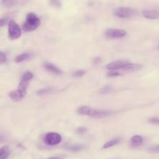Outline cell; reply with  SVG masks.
I'll list each match as a JSON object with an SVG mask.
<instances>
[{
	"label": "cell",
	"mask_w": 159,
	"mask_h": 159,
	"mask_svg": "<svg viewBox=\"0 0 159 159\" xmlns=\"http://www.w3.org/2000/svg\"><path fill=\"white\" fill-rule=\"evenodd\" d=\"M8 34L9 37L12 40L19 38L22 34L20 26L14 20H10L8 22Z\"/></svg>",
	"instance_id": "3957f363"
},
{
	"label": "cell",
	"mask_w": 159,
	"mask_h": 159,
	"mask_svg": "<svg viewBox=\"0 0 159 159\" xmlns=\"http://www.w3.org/2000/svg\"><path fill=\"white\" fill-rule=\"evenodd\" d=\"M46 159H63V158L60 157H50V158H48Z\"/></svg>",
	"instance_id": "4316f807"
},
{
	"label": "cell",
	"mask_w": 159,
	"mask_h": 159,
	"mask_svg": "<svg viewBox=\"0 0 159 159\" xmlns=\"http://www.w3.org/2000/svg\"><path fill=\"white\" fill-rule=\"evenodd\" d=\"M158 48L159 49V45H158Z\"/></svg>",
	"instance_id": "f1b7e54d"
},
{
	"label": "cell",
	"mask_w": 159,
	"mask_h": 159,
	"mask_svg": "<svg viewBox=\"0 0 159 159\" xmlns=\"http://www.w3.org/2000/svg\"><path fill=\"white\" fill-rule=\"evenodd\" d=\"M43 66L47 71L52 72L53 73H55V74L60 75L63 73L62 71L60 68H58L55 65H53L52 63H50L48 62H45L43 63Z\"/></svg>",
	"instance_id": "9c48e42d"
},
{
	"label": "cell",
	"mask_w": 159,
	"mask_h": 159,
	"mask_svg": "<svg viewBox=\"0 0 159 159\" xmlns=\"http://www.w3.org/2000/svg\"><path fill=\"white\" fill-rule=\"evenodd\" d=\"M86 73V71L83 70H79L74 71L72 74L73 76L74 77H81L83 76Z\"/></svg>",
	"instance_id": "ffe728a7"
},
{
	"label": "cell",
	"mask_w": 159,
	"mask_h": 159,
	"mask_svg": "<svg viewBox=\"0 0 159 159\" xmlns=\"http://www.w3.org/2000/svg\"><path fill=\"white\" fill-rule=\"evenodd\" d=\"M137 14V11L131 7H119L116 9L115 14L120 18H129Z\"/></svg>",
	"instance_id": "277c9868"
},
{
	"label": "cell",
	"mask_w": 159,
	"mask_h": 159,
	"mask_svg": "<svg viewBox=\"0 0 159 159\" xmlns=\"http://www.w3.org/2000/svg\"><path fill=\"white\" fill-rule=\"evenodd\" d=\"M149 122L154 124H159V118L157 117H152L149 119Z\"/></svg>",
	"instance_id": "7402d4cb"
},
{
	"label": "cell",
	"mask_w": 159,
	"mask_h": 159,
	"mask_svg": "<svg viewBox=\"0 0 159 159\" xmlns=\"http://www.w3.org/2000/svg\"><path fill=\"white\" fill-rule=\"evenodd\" d=\"M112 91V87L111 86H106L102 87L99 93L101 94H106V93H109L110 92H111Z\"/></svg>",
	"instance_id": "d6986e66"
},
{
	"label": "cell",
	"mask_w": 159,
	"mask_h": 159,
	"mask_svg": "<svg viewBox=\"0 0 159 159\" xmlns=\"http://www.w3.org/2000/svg\"><path fill=\"white\" fill-rule=\"evenodd\" d=\"M7 23V19H1V21H0V25L1 27H2L3 25H4L5 24H6Z\"/></svg>",
	"instance_id": "d4e9b609"
},
{
	"label": "cell",
	"mask_w": 159,
	"mask_h": 159,
	"mask_svg": "<svg viewBox=\"0 0 159 159\" xmlns=\"http://www.w3.org/2000/svg\"><path fill=\"white\" fill-rule=\"evenodd\" d=\"M52 2H53V4L55 5H60V1L59 0H52Z\"/></svg>",
	"instance_id": "484cf974"
},
{
	"label": "cell",
	"mask_w": 159,
	"mask_h": 159,
	"mask_svg": "<svg viewBox=\"0 0 159 159\" xmlns=\"http://www.w3.org/2000/svg\"><path fill=\"white\" fill-rule=\"evenodd\" d=\"M28 85H29V81H27L21 79L18 86V89L22 91H27Z\"/></svg>",
	"instance_id": "e0dca14e"
},
{
	"label": "cell",
	"mask_w": 159,
	"mask_h": 159,
	"mask_svg": "<svg viewBox=\"0 0 159 159\" xmlns=\"http://www.w3.org/2000/svg\"><path fill=\"white\" fill-rule=\"evenodd\" d=\"M27 91H22L19 89L11 91L9 93V98L14 102H19L21 101L26 95Z\"/></svg>",
	"instance_id": "52a82bcc"
},
{
	"label": "cell",
	"mask_w": 159,
	"mask_h": 159,
	"mask_svg": "<svg viewBox=\"0 0 159 159\" xmlns=\"http://www.w3.org/2000/svg\"><path fill=\"white\" fill-rule=\"evenodd\" d=\"M84 148V145L81 144H71L66 146V148L71 152H76L83 150Z\"/></svg>",
	"instance_id": "8fae6325"
},
{
	"label": "cell",
	"mask_w": 159,
	"mask_h": 159,
	"mask_svg": "<svg viewBox=\"0 0 159 159\" xmlns=\"http://www.w3.org/2000/svg\"><path fill=\"white\" fill-rule=\"evenodd\" d=\"M130 142L132 143V145L134 146H140L142 145L143 142V138L140 135H134L131 139H130Z\"/></svg>",
	"instance_id": "7c38bea8"
},
{
	"label": "cell",
	"mask_w": 159,
	"mask_h": 159,
	"mask_svg": "<svg viewBox=\"0 0 159 159\" xmlns=\"http://www.w3.org/2000/svg\"><path fill=\"white\" fill-rule=\"evenodd\" d=\"M143 16L149 19H157L159 18V11L154 10H145L142 11Z\"/></svg>",
	"instance_id": "30bf717a"
},
{
	"label": "cell",
	"mask_w": 159,
	"mask_h": 159,
	"mask_svg": "<svg viewBox=\"0 0 159 159\" xmlns=\"http://www.w3.org/2000/svg\"><path fill=\"white\" fill-rule=\"evenodd\" d=\"M100 61H101V60H100L99 58H95L94 59V63H98L99 62H100Z\"/></svg>",
	"instance_id": "83f0119b"
},
{
	"label": "cell",
	"mask_w": 159,
	"mask_h": 159,
	"mask_svg": "<svg viewBox=\"0 0 159 159\" xmlns=\"http://www.w3.org/2000/svg\"><path fill=\"white\" fill-rule=\"evenodd\" d=\"M120 142V139H112L110 141H108L102 147L103 148H109V147H111L115 145H116L117 143H118L119 142Z\"/></svg>",
	"instance_id": "5bb4252c"
},
{
	"label": "cell",
	"mask_w": 159,
	"mask_h": 159,
	"mask_svg": "<svg viewBox=\"0 0 159 159\" xmlns=\"http://www.w3.org/2000/svg\"><path fill=\"white\" fill-rule=\"evenodd\" d=\"M121 74L119 72H118L117 70H111V71H109L107 74V75L110 77H115V76H119Z\"/></svg>",
	"instance_id": "44dd1931"
},
{
	"label": "cell",
	"mask_w": 159,
	"mask_h": 159,
	"mask_svg": "<svg viewBox=\"0 0 159 159\" xmlns=\"http://www.w3.org/2000/svg\"><path fill=\"white\" fill-rule=\"evenodd\" d=\"M158 148H159V147H158Z\"/></svg>",
	"instance_id": "f546056e"
},
{
	"label": "cell",
	"mask_w": 159,
	"mask_h": 159,
	"mask_svg": "<svg viewBox=\"0 0 159 159\" xmlns=\"http://www.w3.org/2000/svg\"><path fill=\"white\" fill-rule=\"evenodd\" d=\"M43 141L48 145H55L61 142V137L58 133L49 132L45 135Z\"/></svg>",
	"instance_id": "5b68a950"
},
{
	"label": "cell",
	"mask_w": 159,
	"mask_h": 159,
	"mask_svg": "<svg viewBox=\"0 0 159 159\" xmlns=\"http://www.w3.org/2000/svg\"><path fill=\"white\" fill-rule=\"evenodd\" d=\"M86 131V129L84 127H80L76 129V132L80 134H84Z\"/></svg>",
	"instance_id": "cb8c5ba5"
},
{
	"label": "cell",
	"mask_w": 159,
	"mask_h": 159,
	"mask_svg": "<svg viewBox=\"0 0 159 159\" xmlns=\"http://www.w3.org/2000/svg\"><path fill=\"white\" fill-rule=\"evenodd\" d=\"M32 78H33V74L30 71H26L23 74L21 79L27 81H29L32 79Z\"/></svg>",
	"instance_id": "ac0fdd59"
},
{
	"label": "cell",
	"mask_w": 159,
	"mask_h": 159,
	"mask_svg": "<svg viewBox=\"0 0 159 159\" xmlns=\"http://www.w3.org/2000/svg\"><path fill=\"white\" fill-rule=\"evenodd\" d=\"M78 112L80 114L91 116L92 117L101 118L110 116L112 112L109 110L96 109H93L88 106H83L78 108Z\"/></svg>",
	"instance_id": "6da1fadb"
},
{
	"label": "cell",
	"mask_w": 159,
	"mask_h": 159,
	"mask_svg": "<svg viewBox=\"0 0 159 159\" xmlns=\"http://www.w3.org/2000/svg\"><path fill=\"white\" fill-rule=\"evenodd\" d=\"M6 55L3 52H0V63H1V64H2L3 63H4L6 61Z\"/></svg>",
	"instance_id": "603a6c76"
},
{
	"label": "cell",
	"mask_w": 159,
	"mask_h": 159,
	"mask_svg": "<svg viewBox=\"0 0 159 159\" xmlns=\"http://www.w3.org/2000/svg\"><path fill=\"white\" fill-rule=\"evenodd\" d=\"M53 90V88H43V89H40L39 90H38L36 92V94L39 96H42L44 94H48L51 92H52Z\"/></svg>",
	"instance_id": "9a60e30c"
},
{
	"label": "cell",
	"mask_w": 159,
	"mask_h": 159,
	"mask_svg": "<svg viewBox=\"0 0 159 159\" xmlns=\"http://www.w3.org/2000/svg\"><path fill=\"white\" fill-rule=\"evenodd\" d=\"M126 62V61L119 60L109 63L106 66V68L109 70H120L123 65Z\"/></svg>",
	"instance_id": "ba28073f"
},
{
	"label": "cell",
	"mask_w": 159,
	"mask_h": 159,
	"mask_svg": "<svg viewBox=\"0 0 159 159\" xmlns=\"http://www.w3.org/2000/svg\"><path fill=\"white\" fill-rule=\"evenodd\" d=\"M127 32L123 29H109L105 32V36L109 39H120L125 37Z\"/></svg>",
	"instance_id": "8992f818"
},
{
	"label": "cell",
	"mask_w": 159,
	"mask_h": 159,
	"mask_svg": "<svg viewBox=\"0 0 159 159\" xmlns=\"http://www.w3.org/2000/svg\"><path fill=\"white\" fill-rule=\"evenodd\" d=\"M29 57V55L27 53H22L20 55H19L18 56L16 57L15 58V61L16 63H20L22 62V61H24L27 59H28Z\"/></svg>",
	"instance_id": "2e32d148"
},
{
	"label": "cell",
	"mask_w": 159,
	"mask_h": 159,
	"mask_svg": "<svg viewBox=\"0 0 159 159\" xmlns=\"http://www.w3.org/2000/svg\"><path fill=\"white\" fill-rule=\"evenodd\" d=\"M9 155V147L7 145L3 146L0 149V159H6Z\"/></svg>",
	"instance_id": "4fadbf2b"
},
{
	"label": "cell",
	"mask_w": 159,
	"mask_h": 159,
	"mask_svg": "<svg viewBox=\"0 0 159 159\" xmlns=\"http://www.w3.org/2000/svg\"><path fill=\"white\" fill-rule=\"evenodd\" d=\"M40 24V20L37 16L30 12L26 16L25 22L22 25V29L25 32H30L35 30Z\"/></svg>",
	"instance_id": "7a4b0ae2"
}]
</instances>
